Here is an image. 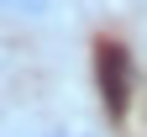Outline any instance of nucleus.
I'll return each mask as SVG.
<instances>
[{
  "label": "nucleus",
  "mask_w": 147,
  "mask_h": 137,
  "mask_svg": "<svg viewBox=\"0 0 147 137\" xmlns=\"http://www.w3.org/2000/svg\"><path fill=\"white\" fill-rule=\"evenodd\" d=\"M42 137H84V132H42Z\"/></svg>",
  "instance_id": "nucleus-3"
},
{
  "label": "nucleus",
  "mask_w": 147,
  "mask_h": 137,
  "mask_svg": "<svg viewBox=\"0 0 147 137\" xmlns=\"http://www.w3.org/2000/svg\"><path fill=\"white\" fill-rule=\"evenodd\" d=\"M0 11H5V16H32V21H37V16L53 11V0H0Z\"/></svg>",
  "instance_id": "nucleus-2"
},
{
  "label": "nucleus",
  "mask_w": 147,
  "mask_h": 137,
  "mask_svg": "<svg viewBox=\"0 0 147 137\" xmlns=\"http://www.w3.org/2000/svg\"><path fill=\"white\" fill-rule=\"evenodd\" d=\"M95 90H100L110 121H121V116L131 111V53H126L116 37H105L95 48Z\"/></svg>",
  "instance_id": "nucleus-1"
}]
</instances>
